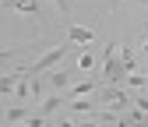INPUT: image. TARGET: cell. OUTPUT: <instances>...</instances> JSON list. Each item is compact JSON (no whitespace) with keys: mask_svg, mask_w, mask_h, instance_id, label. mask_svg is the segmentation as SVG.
Listing matches in <instances>:
<instances>
[{"mask_svg":"<svg viewBox=\"0 0 148 127\" xmlns=\"http://www.w3.org/2000/svg\"><path fill=\"white\" fill-rule=\"evenodd\" d=\"M46 81H49V88H53V92H67V88L74 85V74H71V71H49V74H46Z\"/></svg>","mask_w":148,"mask_h":127,"instance_id":"8992f818","label":"cell"},{"mask_svg":"<svg viewBox=\"0 0 148 127\" xmlns=\"http://www.w3.org/2000/svg\"><path fill=\"white\" fill-rule=\"evenodd\" d=\"M78 127H99V120H81Z\"/></svg>","mask_w":148,"mask_h":127,"instance_id":"4fadbf2b","label":"cell"},{"mask_svg":"<svg viewBox=\"0 0 148 127\" xmlns=\"http://www.w3.org/2000/svg\"><path fill=\"white\" fill-rule=\"evenodd\" d=\"M71 49H74V43H71V39H64V43H57L53 49L39 53V57H35L32 64H18V67H21V74H25V78H39V74H46L49 67H57V64H60V60L67 57Z\"/></svg>","mask_w":148,"mask_h":127,"instance_id":"6da1fadb","label":"cell"},{"mask_svg":"<svg viewBox=\"0 0 148 127\" xmlns=\"http://www.w3.org/2000/svg\"><path fill=\"white\" fill-rule=\"evenodd\" d=\"M0 127H4V113H0Z\"/></svg>","mask_w":148,"mask_h":127,"instance_id":"2e32d148","label":"cell"},{"mask_svg":"<svg viewBox=\"0 0 148 127\" xmlns=\"http://www.w3.org/2000/svg\"><path fill=\"white\" fill-rule=\"evenodd\" d=\"M138 53H141V57H148V39L141 43V49H138Z\"/></svg>","mask_w":148,"mask_h":127,"instance_id":"5bb4252c","label":"cell"},{"mask_svg":"<svg viewBox=\"0 0 148 127\" xmlns=\"http://www.w3.org/2000/svg\"><path fill=\"white\" fill-rule=\"evenodd\" d=\"M67 39L74 46H88L92 39H95V32H92V28H78V25H67Z\"/></svg>","mask_w":148,"mask_h":127,"instance_id":"9c48e42d","label":"cell"},{"mask_svg":"<svg viewBox=\"0 0 148 127\" xmlns=\"http://www.w3.org/2000/svg\"><path fill=\"white\" fill-rule=\"evenodd\" d=\"M78 67H81V71H92V67H95V53H92V49H81Z\"/></svg>","mask_w":148,"mask_h":127,"instance_id":"30bf717a","label":"cell"},{"mask_svg":"<svg viewBox=\"0 0 148 127\" xmlns=\"http://www.w3.org/2000/svg\"><path fill=\"white\" fill-rule=\"evenodd\" d=\"M18 49H21V46H0V60H11Z\"/></svg>","mask_w":148,"mask_h":127,"instance_id":"8fae6325","label":"cell"},{"mask_svg":"<svg viewBox=\"0 0 148 127\" xmlns=\"http://www.w3.org/2000/svg\"><path fill=\"white\" fill-rule=\"evenodd\" d=\"M131 102H134V95L127 85H102L99 88V106H106L109 113H123Z\"/></svg>","mask_w":148,"mask_h":127,"instance_id":"7a4b0ae2","label":"cell"},{"mask_svg":"<svg viewBox=\"0 0 148 127\" xmlns=\"http://www.w3.org/2000/svg\"><path fill=\"white\" fill-rule=\"evenodd\" d=\"M7 11H25V14H35L42 21V11H39V0H4Z\"/></svg>","mask_w":148,"mask_h":127,"instance_id":"ba28073f","label":"cell"},{"mask_svg":"<svg viewBox=\"0 0 148 127\" xmlns=\"http://www.w3.org/2000/svg\"><path fill=\"white\" fill-rule=\"evenodd\" d=\"M141 74H148V60H145V64H141Z\"/></svg>","mask_w":148,"mask_h":127,"instance_id":"9a60e30c","label":"cell"},{"mask_svg":"<svg viewBox=\"0 0 148 127\" xmlns=\"http://www.w3.org/2000/svg\"><path fill=\"white\" fill-rule=\"evenodd\" d=\"M53 4H57V11H60L64 18H71V0H53Z\"/></svg>","mask_w":148,"mask_h":127,"instance_id":"7c38bea8","label":"cell"},{"mask_svg":"<svg viewBox=\"0 0 148 127\" xmlns=\"http://www.w3.org/2000/svg\"><path fill=\"white\" fill-rule=\"evenodd\" d=\"M64 110H67V113H74V117H85V113H95V110H99V99L81 95V99H71Z\"/></svg>","mask_w":148,"mask_h":127,"instance_id":"277c9868","label":"cell"},{"mask_svg":"<svg viewBox=\"0 0 148 127\" xmlns=\"http://www.w3.org/2000/svg\"><path fill=\"white\" fill-rule=\"evenodd\" d=\"M28 117H32V106H28V102H14V106H4V124H11V127H14V124H25Z\"/></svg>","mask_w":148,"mask_h":127,"instance_id":"3957f363","label":"cell"},{"mask_svg":"<svg viewBox=\"0 0 148 127\" xmlns=\"http://www.w3.org/2000/svg\"><path fill=\"white\" fill-rule=\"evenodd\" d=\"M120 60H123V67H127V74L141 71V60H138V46H134V43H120Z\"/></svg>","mask_w":148,"mask_h":127,"instance_id":"5b68a950","label":"cell"},{"mask_svg":"<svg viewBox=\"0 0 148 127\" xmlns=\"http://www.w3.org/2000/svg\"><path fill=\"white\" fill-rule=\"evenodd\" d=\"M18 78H21V67H14V71H4V74H0V99H4V95H14V88H18Z\"/></svg>","mask_w":148,"mask_h":127,"instance_id":"52a82bcc","label":"cell"}]
</instances>
